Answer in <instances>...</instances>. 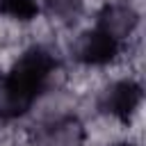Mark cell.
<instances>
[{"instance_id": "52a82bcc", "label": "cell", "mask_w": 146, "mask_h": 146, "mask_svg": "<svg viewBox=\"0 0 146 146\" xmlns=\"http://www.w3.org/2000/svg\"><path fill=\"white\" fill-rule=\"evenodd\" d=\"M0 18L21 27H32L41 18L39 0H0Z\"/></svg>"}, {"instance_id": "3957f363", "label": "cell", "mask_w": 146, "mask_h": 146, "mask_svg": "<svg viewBox=\"0 0 146 146\" xmlns=\"http://www.w3.org/2000/svg\"><path fill=\"white\" fill-rule=\"evenodd\" d=\"M91 128L73 110L41 112L25 132V146H89Z\"/></svg>"}, {"instance_id": "7a4b0ae2", "label": "cell", "mask_w": 146, "mask_h": 146, "mask_svg": "<svg viewBox=\"0 0 146 146\" xmlns=\"http://www.w3.org/2000/svg\"><path fill=\"white\" fill-rule=\"evenodd\" d=\"M141 100H144L141 82L130 71L119 75H107L94 89L96 116L125 132H130L132 123L139 119Z\"/></svg>"}, {"instance_id": "8992f818", "label": "cell", "mask_w": 146, "mask_h": 146, "mask_svg": "<svg viewBox=\"0 0 146 146\" xmlns=\"http://www.w3.org/2000/svg\"><path fill=\"white\" fill-rule=\"evenodd\" d=\"M89 0H39L41 16L48 18L57 30H73L84 11Z\"/></svg>"}, {"instance_id": "9c48e42d", "label": "cell", "mask_w": 146, "mask_h": 146, "mask_svg": "<svg viewBox=\"0 0 146 146\" xmlns=\"http://www.w3.org/2000/svg\"><path fill=\"white\" fill-rule=\"evenodd\" d=\"M5 128H7V123L0 119V144H5Z\"/></svg>"}, {"instance_id": "5b68a950", "label": "cell", "mask_w": 146, "mask_h": 146, "mask_svg": "<svg viewBox=\"0 0 146 146\" xmlns=\"http://www.w3.org/2000/svg\"><path fill=\"white\" fill-rule=\"evenodd\" d=\"M94 27L123 48L137 43L141 30L139 0H100L94 14Z\"/></svg>"}, {"instance_id": "277c9868", "label": "cell", "mask_w": 146, "mask_h": 146, "mask_svg": "<svg viewBox=\"0 0 146 146\" xmlns=\"http://www.w3.org/2000/svg\"><path fill=\"white\" fill-rule=\"evenodd\" d=\"M123 55L125 48L94 25L78 27L68 43V57L73 66L89 73H105L110 68H119L123 64Z\"/></svg>"}, {"instance_id": "ba28073f", "label": "cell", "mask_w": 146, "mask_h": 146, "mask_svg": "<svg viewBox=\"0 0 146 146\" xmlns=\"http://www.w3.org/2000/svg\"><path fill=\"white\" fill-rule=\"evenodd\" d=\"M103 146H141L137 137H130V132L125 135H116V137H110Z\"/></svg>"}, {"instance_id": "6da1fadb", "label": "cell", "mask_w": 146, "mask_h": 146, "mask_svg": "<svg viewBox=\"0 0 146 146\" xmlns=\"http://www.w3.org/2000/svg\"><path fill=\"white\" fill-rule=\"evenodd\" d=\"M66 87L62 57L46 41H27L0 71V119L5 123L32 116L55 89Z\"/></svg>"}]
</instances>
